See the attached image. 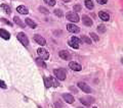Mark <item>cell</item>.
<instances>
[{
    "instance_id": "6da1fadb",
    "label": "cell",
    "mask_w": 123,
    "mask_h": 108,
    "mask_svg": "<svg viewBox=\"0 0 123 108\" xmlns=\"http://www.w3.org/2000/svg\"><path fill=\"white\" fill-rule=\"evenodd\" d=\"M53 74H55V78L60 81H65L67 79V72L64 68H56L53 70Z\"/></svg>"
},
{
    "instance_id": "7a4b0ae2",
    "label": "cell",
    "mask_w": 123,
    "mask_h": 108,
    "mask_svg": "<svg viewBox=\"0 0 123 108\" xmlns=\"http://www.w3.org/2000/svg\"><path fill=\"white\" fill-rule=\"evenodd\" d=\"M77 86H78V88L80 89V90L83 91L84 93H86V94H90L91 92H92L91 88L88 86L86 83H84V82H79L78 84H77Z\"/></svg>"
},
{
    "instance_id": "3957f363",
    "label": "cell",
    "mask_w": 123,
    "mask_h": 108,
    "mask_svg": "<svg viewBox=\"0 0 123 108\" xmlns=\"http://www.w3.org/2000/svg\"><path fill=\"white\" fill-rule=\"evenodd\" d=\"M18 40L21 42V43L25 46V47H27V46L29 45V40H28V37L25 35V33H18Z\"/></svg>"
},
{
    "instance_id": "277c9868",
    "label": "cell",
    "mask_w": 123,
    "mask_h": 108,
    "mask_svg": "<svg viewBox=\"0 0 123 108\" xmlns=\"http://www.w3.org/2000/svg\"><path fill=\"white\" fill-rule=\"evenodd\" d=\"M37 53L39 54V56L41 57V59L43 60H47L49 58V53L47 52V50H45L44 48H38L37 50Z\"/></svg>"
},
{
    "instance_id": "5b68a950",
    "label": "cell",
    "mask_w": 123,
    "mask_h": 108,
    "mask_svg": "<svg viewBox=\"0 0 123 108\" xmlns=\"http://www.w3.org/2000/svg\"><path fill=\"white\" fill-rule=\"evenodd\" d=\"M80 102H81L83 105H85V106H90L91 104L94 102V99L92 97H90V96H86V97L80 98Z\"/></svg>"
},
{
    "instance_id": "8992f818",
    "label": "cell",
    "mask_w": 123,
    "mask_h": 108,
    "mask_svg": "<svg viewBox=\"0 0 123 108\" xmlns=\"http://www.w3.org/2000/svg\"><path fill=\"white\" fill-rule=\"evenodd\" d=\"M66 17L68 21L73 22H79V16L78 14L75 13V12H68L66 14Z\"/></svg>"
},
{
    "instance_id": "52a82bcc",
    "label": "cell",
    "mask_w": 123,
    "mask_h": 108,
    "mask_svg": "<svg viewBox=\"0 0 123 108\" xmlns=\"http://www.w3.org/2000/svg\"><path fill=\"white\" fill-rule=\"evenodd\" d=\"M59 55L62 59L64 60H70L71 59V54L69 51H67V50H61V51L59 52Z\"/></svg>"
},
{
    "instance_id": "ba28073f",
    "label": "cell",
    "mask_w": 123,
    "mask_h": 108,
    "mask_svg": "<svg viewBox=\"0 0 123 108\" xmlns=\"http://www.w3.org/2000/svg\"><path fill=\"white\" fill-rule=\"evenodd\" d=\"M67 30H68L70 33H73V34H77V33L80 32L79 27H77V26L74 25V24H69V25H67Z\"/></svg>"
},
{
    "instance_id": "9c48e42d",
    "label": "cell",
    "mask_w": 123,
    "mask_h": 108,
    "mask_svg": "<svg viewBox=\"0 0 123 108\" xmlns=\"http://www.w3.org/2000/svg\"><path fill=\"white\" fill-rule=\"evenodd\" d=\"M34 40H35V42L37 44H39L40 46H44L46 44V41L45 39L42 36H40V35H34Z\"/></svg>"
},
{
    "instance_id": "30bf717a",
    "label": "cell",
    "mask_w": 123,
    "mask_h": 108,
    "mask_svg": "<svg viewBox=\"0 0 123 108\" xmlns=\"http://www.w3.org/2000/svg\"><path fill=\"white\" fill-rule=\"evenodd\" d=\"M69 67H70L72 70H75V71H80L82 69V66L80 65L79 63H77V62H70L69 63Z\"/></svg>"
},
{
    "instance_id": "8fae6325",
    "label": "cell",
    "mask_w": 123,
    "mask_h": 108,
    "mask_svg": "<svg viewBox=\"0 0 123 108\" xmlns=\"http://www.w3.org/2000/svg\"><path fill=\"white\" fill-rule=\"evenodd\" d=\"M0 37H1L2 39H4V40H9L10 34L4 29H0Z\"/></svg>"
},
{
    "instance_id": "7c38bea8",
    "label": "cell",
    "mask_w": 123,
    "mask_h": 108,
    "mask_svg": "<svg viewBox=\"0 0 123 108\" xmlns=\"http://www.w3.org/2000/svg\"><path fill=\"white\" fill-rule=\"evenodd\" d=\"M82 22L86 27H91L92 26V20L89 16H86V15H83L82 16Z\"/></svg>"
},
{
    "instance_id": "4fadbf2b",
    "label": "cell",
    "mask_w": 123,
    "mask_h": 108,
    "mask_svg": "<svg viewBox=\"0 0 123 108\" xmlns=\"http://www.w3.org/2000/svg\"><path fill=\"white\" fill-rule=\"evenodd\" d=\"M63 98H64L65 101L69 104L74 103V97H73L71 94H63Z\"/></svg>"
},
{
    "instance_id": "5bb4252c",
    "label": "cell",
    "mask_w": 123,
    "mask_h": 108,
    "mask_svg": "<svg viewBox=\"0 0 123 108\" xmlns=\"http://www.w3.org/2000/svg\"><path fill=\"white\" fill-rule=\"evenodd\" d=\"M98 16L101 17V20L105 21V22H108L110 20V15L108 12H106V11H99L98 12Z\"/></svg>"
},
{
    "instance_id": "9a60e30c",
    "label": "cell",
    "mask_w": 123,
    "mask_h": 108,
    "mask_svg": "<svg viewBox=\"0 0 123 108\" xmlns=\"http://www.w3.org/2000/svg\"><path fill=\"white\" fill-rule=\"evenodd\" d=\"M17 10H18V13H22V14H28L29 13V10L27 7H25V5H20L17 8Z\"/></svg>"
},
{
    "instance_id": "2e32d148",
    "label": "cell",
    "mask_w": 123,
    "mask_h": 108,
    "mask_svg": "<svg viewBox=\"0 0 123 108\" xmlns=\"http://www.w3.org/2000/svg\"><path fill=\"white\" fill-rule=\"evenodd\" d=\"M25 22H26V25H28L31 29H35L36 27H37V25H36L32 20H31V18H26Z\"/></svg>"
},
{
    "instance_id": "e0dca14e",
    "label": "cell",
    "mask_w": 123,
    "mask_h": 108,
    "mask_svg": "<svg viewBox=\"0 0 123 108\" xmlns=\"http://www.w3.org/2000/svg\"><path fill=\"white\" fill-rule=\"evenodd\" d=\"M13 21H14V22H15V24H17V25H18V26L21 27V28H25V24H24V22H22V20H21L20 17H18V16H14V17H13Z\"/></svg>"
},
{
    "instance_id": "ac0fdd59",
    "label": "cell",
    "mask_w": 123,
    "mask_h": 108,
    "mask_svg": "<svg viewBox=\"0 0 123 108\" xmlns=\"http://www.w3.org/2000/svg\"><path fill=\"white\" fill-rule=\"evenodd\" d=\"M49 81H50V84H51V87H59V82L53 76H49Z\"/></svg>"
},
{
    "instance_id": "d6986e66",
    "label": "cell",
    "mask_w": 123,
    "mask_h": 108,
    "mask_svg": "<svg viewBox=\"0 0 123 108\" xmlns=\"http://www.w3.org/2000/svg\"><path fill=\"white\" fill-rule=\"evenodd\" d=\"M84 3H85L86 8H88V9H93L94 6H93V2H92L91 0H85Z\"/></svg>"
},
{
    "instance_id": "ffe728a7",
    "label": "cell",
    "mask_w": 123,
    "mask_h": 108,
    "mask_svg": "<svg viewBox=\"0 0 123 108\" xmlns=\"http://www.w3.org/2000/svg\"><path fill=\"white\" fill-rule=\"evenodd\" d=\"M1 8L3 9V10H4L5 11V12L6 13H11V9H10V7L8 6V5H7V4H4V3H3V4H1Z\"/></svg>"
},
{
    "instance_id": "44dd1931",
    "label": "cell",
    "mask_w": 123,
    "mask_h": 108,
    "mask_svg": "<svg viewBox=\"0 0 123 108\" xmlns=\"http://www.w3.org/2000/svg\"><path fill=\"white\" fill-rule=\"evenodd\" d=\"M70 41H71V42H73V43H75V44H78V45L82 42V41H81V39H79L78 37H72L71 39H70Z\"/></svg>"
},
{
    "instance_id": "7402d4cb",
    "label": "cell",
    "mask_w": 123,
    "mask_h": 108,
    "mask_svg": "<svg viewBox=\"0 0 123 108\" xmlns=\"http://www.w3.org/2000/svg\"><path fill=\"white\" fill-rule=\"evenodd\" d=\"M81 41L85 42V43L88 44V45H90V44H91V39H90V38H88L87 36H83V37H82V39H81Z\"/></svg>"
},
{
    "instance_id": "603a6c76",
    "label": "cell",
    "mask_w": 123,
    "mask_h": 108,
    "mask_svg": "<svg viewBox=\"0 0 123 108\" xmlns=\"http://www.w3.org/2000/svg\"><path fill=\"white\" fill-rule=\"evenodd\" d=\"M98 31L99 33H102V34H104L106 32V27L104 26V25H99V26H98Z\"/></svg>"
},
{
    "instance_id": "cb8c5ba5",
    "label": "cell",
    "mask_w": 123,
    "mask_h": 108,
    "mask_svg": "<svg viewBox=\"0 0 123 108\" xmlns=\"http://www.w3.org/2000/svg\"><path fill=\"white\" fill-rule=\"evenodd\" d=\"M44 2L49 6H55V0H44Z\"/></svg>"
},
{
    "instance_id": "d4e9b609",
    "label": "cell",
    "mask_w": 123,
    "mask_h": 108,
    "mask_svg": "<svg viewBox=\"0 0 123 108\" xmlns=\"http://www.w3.org/2000/svg\"><path fill=\"white\" fill-rule=\"evenodd\" d=\"M44 83H45V87L46 88H50L51 87V84H50V81H49V78H44Z\"/></svg>"
},
{
    "instance_id": "484cf974",
    "label": "cell",
    "mask_w": 123,
    "mask_h": 108,
    "mask_svg": "<svg viewBox=\"0 0 123 108\" xmlns=\"http://www.w3.org/2000/svg\"><path fill=\"white\" fill-rule=\"evenodd\" d=\"M90 37L92 38V40H93V41L98 42V35H97V34H94V33H90Z\"/></svg>"
},
{
    "instance_id": "4316f807",
    "label": "cell",
    "mask_w": 123,
    "mask_h": 108,
    "mask_svg": "<svg viewBox=\"0 0 123 108\" xmlns=\"http://www.w3.org/2000/svg\"><path fill=\"white\" fill-rule=\"evenodd\" d=\"M68 43H69V45H70L72 48H74V49H78V48H79V45H78V44H75V43H73V42H71L70 40H69V42H68Z\"/></svg>"
},
{
    "instance_id": "83f0119b",
    "label": "cell",
    "mask_w": 123,
    "mask_h": 108,
    "mask_svg": "<svg viewBox=\"0 0 123 108\" xmlns=\"http://www.w3.org/2000/svg\"><path fill=\"white\" fill-rule=\"evenodd\" d=\"M55 14L56 15V16H60V17L64 15V14H63V11H62L61 9H55Z\"/></svg>"
},
{
    "instance_id": "f1b7e54d",
    "label": "cell",
    "mask_w": 123,
    "mask_h": 108,
    "mask_svg": "<svg viewBox=\"0 0 123 108\" xmlns=\"http://www.w3.org/2000/svg\"><path fill=\"white\" fill-rule=\"evenodd\" d=\"M36 62L39 64V65H41V66H43V67H45L46 66V64L43 62V59H40V58H38V59H36Z\"/></svg>"
},
{
    "instance_id": "f546056e",
    "label": "cell",
    "mask_w": 123,
    "mask_h": 108,
    "mask_svg": "<svg viewBox=\"0 0 123 108\" xmlns=\"http://www.w3.org/2000/svg\"><path fill=\"white\" fill-rule=\"evenodd\" d=\"M0 88H2V89H6V84L3 82V81L0 80Z\"/></svg>"
},
{
    "instance_id": "4dcf8cb0",
    "label": "cell",
    "mask_w": 123,
    "mask_h": 108,
    "mask_svg": "<svg viewBox=\"0 0 123 108\" xmlns=\"http://www.w3.org/2000/svg\"><path fill=\"white\" fill-rule=\"evenodd\" d=\"M81 10V6H80L79 4H76L74 6V11H80Z\"/></svg>"
},
{
    "instance_id": "1f68e13d",
    "label": "cell",
    "mask_w": 123,
    "mask_h": 108,
    "mask_svg": "<svg viewBox=\"0 0 123 108\" xmlns=\"http://www.w3.org/2000/svg\"><path fill=\"white\" fill-rule=\"evenodd\" d=\"M108 0H97V2L98 3V4H106Z\"/></svg>"
},
{
    "instance_id": "d6a6232c",
    "label": "cell",
    "mask_w": 123,
    "mask_h": 108,
    "mask_svg": "<svg viewBox=\"0 0 123 108\" xmlns=\"http://www.w3.org/2000/svg\"><path fill=\"white\" fill-rule=\"evenodd\" d=\"M39 10L41 11V12H44V13H48V11L46 10L45 8H43V7H39Z\"/></svg>"
},
{
    "instance_id": "836d02e7",
    "label": "cell",
    "mask_w": 123,
    "mask_h": 108,
    "mask_svg": "<svg viewBox=\"0 0 123 108\" xmlns=\"http://www.w3.org/2000/svg\"><path fill=\"white\" fill-rule=\"evenodd\" d=\"M1 21H2V22H5V24H7V25H9V26H11V24H10V22H8V21H6V20H5V18H1Z\"/></svg>"
},
{
    "instance_id": "e575fe53",
    "label": "cell",
    "mask_w": 123,
    "mask_h": 108,
    "mask_svg": "<svg viewBox=\"0 0 123 108\" xmlns=\"http://www.w3.org/2000/svg\"><path fill=\"white\" fill-rule=\"evenodd\" d=\"M64 1H65V2H69V1H70V0H64Z\"/></svg>"
},
{
    "instance_id": "d590c367",
    "label": "cell",
    "mask_w": 123,
    "mask_h": 108,
    "mask_svg": "<svg viewBox=\"0 0 123 108\" xmlns=\"http://www.w3.org/2000/svg\"><path fill=\"white\" fill-rule=\"evenodd\" d=\"M121 61H122V63H123V58H122V60H121Z\"/></svg>"
},
{
    "instance_id": "8d00e7d4",
    "label": "cell",
    "mask_w": 123,
    "mask_h": 108,
    "mask_svg": "<svg viewBox=\"0 0 123 108\" xmlns=\"http://www.w3.org/2000/svg\"><path fill=\"white\" fill-rule=\"evenodd\" d=\"M122 14H123V11H122Z\"/></svg>"
}]
</instances>
